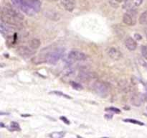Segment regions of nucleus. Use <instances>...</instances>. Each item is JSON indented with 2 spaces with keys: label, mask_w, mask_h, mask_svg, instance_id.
<instances>
[{
  "label": "nucleus",
  "mask_w": 147,
  "mask_h": 138,
  "mask_svg": "<svg viewBox=\"0 0 147 138\" xmlns=\"http://www.w3.org/2000/svg\"><path fill=\"white\" fill-rule=\"evenodd\" d=\"M131 103L136 106H140L142 103V98L136 93H133V94L131 95Z\"/></svg>",
  "instance_id": "nucleus-15"
},
{
  "label": "nucleus",
  "mask_w": 147,
  "mask_h": 138,
  "mask_svg": "<svg viewBox=\"0 0 147 138\" xmlns=\"http://www.w3.org/2000/svg\"><path fill=\"white\" fill-rule=\"evenodd\" d=\"M13 6L28 16H34L41 9L39 0H11Z\"/></svg>",
  "instance_id": "nucleus-1"
},
{
  "label": "nucleus",
  "mask_w": 147,
  "mask_h": 138,
  "mask_svg": "<svg viewBox=\"0 0 147 138\" xmlns=\"http://www.w3.org/2000/svg\"><path fill=\"white\" fill-rule=\"evenodd\" d=\"M71 85L72 86H73V89H77V90H82V89H83V87H82L81 85H80V83H77V82H71Z\"/></svg>",
  "instance_id": "nucleus-22"
},
{
  "label": "nucleus",
  "mask_w": 147,
  "mask_h": 138,
  "mask_svg": "<svg viewBox=\"0 0 147 138\" xmlns=\"http://www.w3.org/2000/svg\"><path fill=\"white\" fill-rule=\"evenodd\" d=\"M1 34H4V35H7V37L9 36L13 35L14 34V32H15V28L14 26L9 25L8 24H6V23L3 22L1 21Z\"/></svg>",
  "instance_id": "nucleus-10"
},
{
  "label": "nucleus",
  "mask_w": 147,
  "mask_h": 138,
  "mask_svg": "<svg viewBox=\"0 0 147 138\" xmlns=\"http://www.w3.org/2000/svg\"><path fill=\"white\" fill-rule=\"evenodd\" d=\"M1 21L3 22L6 23V24H9V25L14 26V27H16L22 26L23 23L22 20L14 17L13 15L6 12L3 11V10L1 11Z\"/></svg>",
  "instance_id": "nucleus-2"
},
{
  "label": "nucleus",
  "mask_w": 147,
  "mask_h": 138,
  "mask_svg": "<svg viewBox=\"0 0 147 138\" xmlns=\"http://www.w3.org/2000/svg\"><path fill=\"white\" fill-rule=\"evenodd\" d=\"M62 5L67 12H72L76 7V0H60Z\"/></svg>",
  "instance_id": "nucleus-13"
},
{
  "label": "nucleus",
  "mask_w": 147,
  "mask_h": 138,
  "mask_svg": "<svg viewBox=\"0 0 147 138\" xmlns=\"http://www.w3.org/2000/svg\"><path fill=\"white\" fill-rule=\"evenodd\" d=\"M141 51H142V55L144 58L147 60V45H143L142 46Z\"/></svg>",
  "instance_id": "nucleus-18"
},
{
  "label": "nucleus",
  "mask_w": 147,
  "mask_h": 138,
  "mask_svg": "<svg viewBox=\"0 0 147 138\" xmlns=\"http://www.w3.org/2000/svg\"><path fill=\"white\" fill-rule=\"evenodd\" d=\"M65 136V132H55L54 133L51 134L50 137L54 138H60L63 137Z\"/></svg>",
  "instance_id": "nucleus-19"
},
{
  "label": "nucleus",
  "mask_w": 147,
  "mask_h": 138,
  "mask_svg": "<svg viewBox=\"0 0 147 138\" xmlns=\"http://www.w3.org/2000/svg\"><path fill=\"white\" fill-rule=\"evenodd\" d=\"M143 2V0H124L123 4V8L126 11L135 10Z\"/></svg>",
  "instance_id": "nucleus-7"
},
{
  "label": "nucleus",
  "mask_w": 147,
  "mask_h": 138,
  "mask_svg": "<svg viewBox=\"0 0 147 138\" xmlns=\"http://www.w3.org/2000/svg\"><path fill=\"white\" fill-rule=\"evenodd\" d=\"M139 22L142 25H147V9L139 16Z\"/></svg>",
  "instance_id": "nucleus-17"
},
{
  "label": "nucleus",
  "mask_w": 147,
  "mask_h": 138,
  "mask_svg": "<svg viewBox=\"0 0 147 138\" xmlns=\"http://www.w3.org/2000/svg\"><path fill=\"white\" fill-rule=\"evenodd\" d=\"M51 92L53 93H54V94L57 95V96H63V97L65 98V99H71V97H70V96H68V95H67V94H65V93H63L62 91H51Z\"/></svg>",
  "instance_id": "nucleus-20"
},
{
  "label": "nucleus",
  "mask_w": 147,
  "mask_h": 138,
  "mask_svg": "<svg viewBox=\"0 0 147 138\" xmlns=\"http://www.w3.org/2000/svg\"><path fill=\"white\" fill-rule=\"evenodd\" d=\"M123 22L128 26H134L137 22L136 9L126 11L123 16Z\"/></svg>",
  "instance_id": "nucleus-5"
},
{
  "label": "nucleus",
  "mask_w": 147,
  "mask_h": 138,
  "mask_svg": "<svg viewBox=\"0 0 147 138\" xmlns=\"http://www.w3.org/2000/svg\"><path fill=\"white\" fill-rule=\"evenodd\" d=\"M93 90L97 93L98 96H101L103 98H106L108 96L109 93V86L106 83L103 81H98L95 82L93 83Z\"/></svg>",
  "instance_id": "nucleus-4"
},
{
  "label": "nucleus",
  "mask_w": 147,
  "mask_h": 138,
  "mask_svg": "<svg viewBox=\"0 0 147 138\" xmlns=\"http://www.w3.org/2000/svg\"><path fill=\"white\" fill-rule=\"evenodd\" d=\"M107 54L109 57L113 60H119L122 57V53L118 48L114 47H109L107 50Z\"/></svg>",
  "instance_id": "nucleus-9"
},
{
  "label": "nucleus",
  "mask_w": 147,
  "mask_h": 138,
  "mask_svg": "<svg viewBox=\"0 0 147 138\" xmlns=\"http://www.w3.org/2000/svg\"><path fill=\"white\" fill-rule=\"evenodd\" d=\"M11 130H19L20 129V125H19V124L16 123V122H12L11 124Z\"/></svg>",
  "instance_id": "nucleus-23"
},
{
  "label": "nucleus",
  "mask_w": 147,
  "mask_h": 138,
  "mask_svg": "<svg viewBox=\"0 0 147 138\" xmlns=\"http://www.w3.org/2000/svg\"><path fill=\"white\" fill-rule=\"evenodd\" d=\"M93 72L87 70L86 68H83L80 70L78 73V78L83 80H89L90 79L96 77V75H93Z\"/></svg>",
  "instance_id": "nucleus-11"
},
{
  "label": "nucleus",
  "mask_w": 147,
  "mask_h": 138,
  "mask_svg": "<svg viewBox=\"0 0 147 138\" xmlns=\"http://www.w3.org/2000/svg\"><path fill=\"white\" fill-rule=\"evenodd\" d=\"M34 50L29 45H22L17 50L19 54L24 57H30L34 54Z\"/></svg>",
  "instance_id": "nucleus-8"
},
{
  "label": "nucleus",
  "mask_w": 147,
  "mask_h": 138,
  "mask_svg": "<svg viewBox=\"0 0 147 138\" xmlns=\"http://www.w3.org/2000/svg\"><path fill=\"white\" fill-rule=\"evenodd\" d=\"M119 90L121 91L123 93H127L130 90V86H129V83L125 80H122L119 81Z\"/></svg>",
  "instance_id": "nucleus-14"
},
{
  "label": "nucleus",
  "mask_w": 147,
  "mask_h": 138,
  "mask_svg": "<svg viewBox=\"0 0 147 138\" xmlns=\"http://www.w3.org/2000/svg\"><path fill=\"white\" fill-rule=\"evenodd\" d=\"M123 121H124V122H130V123L135 124L144 125V123L141 122L140 121L136 120V119H124Z\"/></svg>",
  "instance_id": "nucleus-21"
},
{
  "label": "nucleus",
  "mask_w": 147,
  "mask_h": 138,
  "mask_svg": "<svg viewBox=\"0 0 147 138\" xmlns=\"http://www.w3.org/2000/svg\"><path fill=\"white\" fill-rule=\"evenodd\" d=\"M67 59L72 61H85L88 59V55L80 50H73L67 54Z\"/></svg>",
  "instance_id": "nucleus-6"
},
{
  "label": "nucleus",
  "mask_w": 147,
  "mask_h": 138,
  "mask_svg": "<svg viewBox=\"0 0 147 138\" xmlns=\"http://www.w3.org/2000/svg\"><path fill=\"white\" fill-rule=\"evenodd\" d=\"M125 47L129 50V51H134L137 48V43L136 40L132 38L131 37H127L124 40Z\"/></svg>",
  "instance_id": "nucleus-12"
},
{
  "label": "nucleus",
  "mask_w": 147,
  "mask_h": 138,
  "mask_svg": "<svg viewBox=\"0 0 147 138\" xmlns=\"http://www.w3.org/2000/svg\"><path fill=\"white\" fill-rule=\"evenodd\" d=\"M106 110L108 111H111V112H115V113H120L121 112V110L119 109H118V108H116V107H109V108H107L106 109Z\"/></svg>",
  "instance_id": "nucleus-24"
},
{
  "label": "nucleus",
  "mask_w": 147,
  "mask_h": 138,
  "mask_svg": "<svg viewBox=\"0 0 147 138\" xmlns=\"http://www.w3.org/2000/svg\"><path fill=\"white\" fill-rule=\"evenodd\" d=\"M114 1H116V2L120 3V2H122V1H124V0H114Z\"/></svg>",
  "instance_id": "nucleus-28"
},
{
  "label": "nucleus",
  "mask_w": 147,
  "mask_h": 138,
  "mask_svg": "<svg viewBox=\"0 0 147 138\" xmlns=\"http://www.w3.org/2000/svg\"><path fill=\"white\" fill-rule=\"evenodd\" d=\"M144 33H145V36H146V39H147V27L144 29Z\"/></svg>",
  "instance_id": "nucleus-27"
},
{
  "label": "nucleus",
  "mask_w": 147,
  "mask_h": 138,
  "mask_svg": "<svg viewBox=\"0 0 147 138\" xmlns=\"http://www.w3.org/2000/svg\"><path fill=\"white\" fill-rule=\"evenodd\" d=\"M63 53H64V49L62 47L55 49L53 51L48 53L47 58H46V62L49 64H56L61 58Z\"/></svg>",
  "instance_id": "nucleus-3"
},
{
  "label": "nucleus",
  "mask_w": 147,
  "mask_h": 138,
  "mask_svg": "<svg viewBox=\"0 0 147 138\" xmlns=\"http://www.w3.org/2000/svg\"><path fill=\"white\" fill-rule=\"evenodd\" d=\"M41 45V41L37 38H32L29 43V46L34 50H37Z\"/></svg>",
  "instance_id": "nucleus-16"
},
{
  "label": "nucleus",
  "mask_w": 147,
  "mask_h": 138,
  "mask_svg": "<svg viewBox=\"0 0 147 138\" xmlns=\"http://www.w3.org/2000/svg\"><path fill=\"white\" fill-rule=\"evenodd\" d=\"M135 37H136L138 40H140L141 39H142V36H141L139 34H137V33L135 34Z\"/></svg>",
  "instance_id": "nucleus-26"
},
{
  "label": "nucleus",
  "mask_w": 147,
  "mask_h": 138,
  "mask_svg": "<svg viewBox=\"0 0 147 138\" xmlns=\"http://www.w3.org/2000/svg\"><path fill=\"white\" fill-rule=\"evenodd\" d=\"M60 119H62V120H63V122H65V123L67 124H70V122H69L68 119H67V118L65 117V116H61V117H60Z\"/></svg>",
  "instance_id": "nucleus-25"
}]
</instances>
